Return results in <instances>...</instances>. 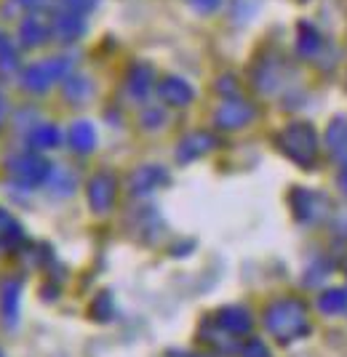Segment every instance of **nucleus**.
I'll return each instance as SVG.
<instances>
[{"label":"nucleus","instance_id":"obj_2","mask_svg":"<svg viewBox=\"0 0 347 357\" xmlns=\"http://www.w3.org/2000/svg\"><path fill=\"white\" fill-rule=\"evenodd\" d=\"M288 136H291V142H297V149L291 155L300 163H310L313 155H316V134H313V128L310 126H291Z\"/></svg>","mask_w":347,"mask_h":357},{"label":"nucleus","instance_id":"obj_4","mask_svg":"<svg viewBox=\"0 0 347 357\" xmlns=\"http://www.w3.org/2000/svg\"><path fill=\"white\" fill-rule=\"evenodd\" d=\"M219 326L225 328L227 333H232V336H243V333L251 331V314L241 310V307H227V310L219 312Z\"/></svg>","mask_w":347,"mask_h":357},{"label":"nucleus","instance_id":"obj_1","mask_svg":"<svg viewBox=\"0 0 347 357\" xmlns=\"http://www.w3.org/2000/svg\"><path fill=\"white\" fill-rule=\"evenodd\" d=\"M265 323L270 328V333L281 342H291V339H300L304 331H307V314L304 307L294 298H283V301H275Z\"/></svg>","mask_w":347,"mask_h":357},{"label":"nucleus","instance_id":"obj_3","mask_svg":"<svg viewBox=\"0 0 347 357\" xmlns=\"http://www.w3.org/2000/svg\"><path fill=\"white\" fill-rule=\"evenodd\" d=\"M19 291L22 288H19L16 280H6L3 288H0V314H3V320L8 326H16V320H19V301H22Z\"/></svg>","mask_w":347,"mask_h":357},{"label":"nucleus","instance_id":"obj_8","mask_svg":"<svg viewBox=\"0 0 347 357\" xmlns=\"http://www.w3.org/2000/svg\"><path fill=\"white\" fill-rule=\"evenodd\" d=\"M243 357H270V349H267V344L259 342V339H249L246 347H243Z\"/></svg>","mask_w":347,"mask_h":357},{"label":"nucleus","instance_id":"obj_7","mask_svg":"<svg viewBox=\"0 0 347 357\" xmlns=\"http://www.w3.org/2000/svg\"><path fill=\"white\" fill-rule=\"evenodd\" d=\"M110 197H112V190L107 187V181L102 178H96V184H94V190H91V200H94V206L99 211H105L110 206Z\"/></svg>","mask_w":347,"mask_h":357},{"label":"nucleus","instance_id":"obj_10","mask_svg":"<svg viewBox=\"0 0 347 357\" xmlns=\"http://www.w3.org/2000/svg\"><path fill=\"white\" fill-rule=\"evenodd\" d=\"M0 357H3V352H0Z\"/></svg>","mask_w":347,"mask_h":357},{"label":"nucleus","instance_id":"obj_5","mask_svg":"<svg viewBox=\"0 0 347 357\" xmlns=\"http://www.w3.org/2000/svg\"><path fill=\"white\" fill-rule=\"evenodd\" d=\"M329 139H332L334 155L347 163V126H345V120H339V123L334 120L332 131H329Z\"/></svg>","mask_w":347,"mask_h":357},{"label":"nucleus","instance_id":"obj_9","mask_svg":"<svg viewBox=\"0 0 347 357\" xmlns=\"http://www.w3.org/2000/svg\"><path fill=\"white\" fill-rule=\"evenodd\" d=\"M73 142H75L77 147L89 149L91 142H94V134H91V128H86V126H77L75 131H73Z\"/></svg>","mask_w":347,"mask_h":357},{"label":"nucleus","instance_id":"obj_6","mask_svg":"<svg viewBox=\"0 0 347 357\" xmlns=\"http://www.w3.org/2000/svg\"><path fill=\"white\" fill-rule=\"evenodd\" d=\"M320 310L323 312H337V310H345L347 307V294L345 291H329V294H323L320 296Z\"/></svg>","mask_w":347,"mask_h":357}]
</instances>
